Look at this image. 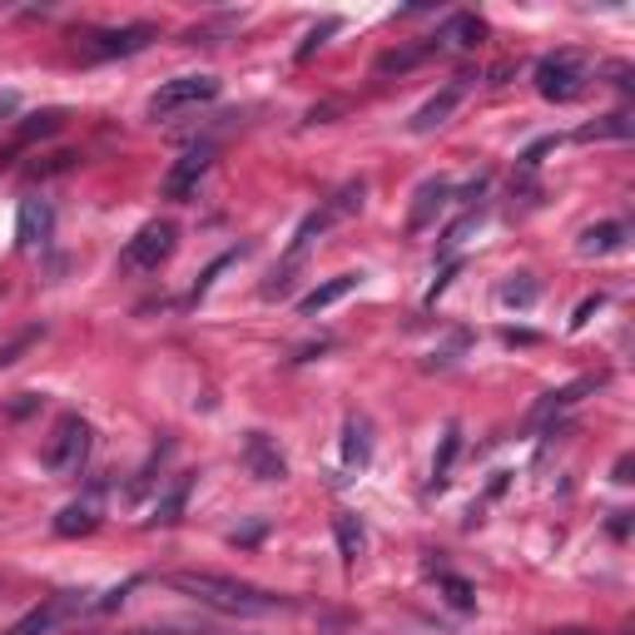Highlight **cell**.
<instances>
[{"instance_id":"obj_1","label":"cell","mask_w":635,"mask_h":635,"mask_svg":"<svg viewBox=\"0 0 635 635\" xmlns=\"http://www.w3.org/2000/svg\"><path fill=\"white\" fill-rule=\"evenodd\" d=\"M164 586H169V591L195 596L199 605L224 611V615H273V611H283V605H289L283 596H269V591H259V586H248V581L219 576V571H169V576H164Z\"/></svg>"},{"instance_id":"obj_2","label":"cell","mask_w":635,"mask_h":635,"mask_svg":"<svg viewBox=\"0 0 635 635\" xmlns=\"http://www.w3.org/2000/svg\"><path fill=\"white\" fill-rule=\"evenodd\" d=\"M586 85H591V66H586L581 55L556 50V55H546V60L537 66V95L551 99V105H571V99H581Z\"/></svg>"},{"instance_id":"obj_3","label":"cell","mask_w":635,"mask_h":635,"mask_svg":"<svg viewBox=\"0 0 635 635\" xmlns=\"http://www.w3.org/2000/svg\"><path fill=\"white\" fill-rule=\"evenodd\" d=\"M90 457V422L80 412H66V418L50 427V442H45V467L55 477H75Z\"/></svg>"},{"instance_id":"obj_4","label":"cell","mask_w":635,"mask_h":635,"mask_svg":"<svg viewBox=\"0 0 635 635\" xmlns=\"http://www.w3.org/2000/svg\"><path fill=\"white\" fill-rule=\"evenodd\" d=\"M174 244H179V224H174V219H150V224L125 244L119 263L130 273H160V263L174 254Z\"/></svg>"},{"instance_id":"obj_5","label":"cell","mask_w":635,"mask_h":635,"mask_svg":"<svg viewBox=\"0 0 635 635\" xmlns=\"http://www.w3.org/2000/svg\"><path fill=\"white\" fill-rule=\"evenodd\" d=\"M209 99H219V80L214 75H174V80H164V85L154 90L150 115L154 119H174V115H184V109L209 105Z\"/></svg>"},{"instance_id":"obj_6","label":"cell","mask_w":635,"mask_h":635,"mask_svg":"<svg viewBox=\"0 0 635 635\" xmlns=\"http://www.w3.org/2000/svg\"><path fill=\"white\" fill-rule=\"evenodd\" d=\"M209 169H214V144H195V150H184L179 160H174V169L164 174V199H174V204L199 199V184L209 179Z\"/></svg>"},{"instance_id":"obj_7","label":"cell","mask_w":635,"mask_h":635,"mask_svg":"<svg viewBox=\"0 0 635 635\" xmlns=\"http://www.w3.org/2000/svg\"><path fill=\"white\" fill-rule=\"evenodd\" d=\"M154 25H119V31H99V35H90V45H85V60H119V55H140L144 45L154 40Z\"/></svg>"},{"instance_id":"obj_8","label":"cell","mask_w":635,"mask_h":635,"mask_svg":"<svg viewBox=\"0 0 635 635\" xmlns=\"http://www.w3.org/2000/svg\"><path fill=\"white\" fill-rule=\"evenodd\" d=\"M75 611H80V596H75V591L50 596V601H40V605H35V611H25L21 621H15L5 635H50L55 625L66 621V615H75Z\"/></svg>"},{"instance_id":"obj_9","label":"cell","mask_w":635,"mask_h":635,"mask_svg":"<svg viewBox=\"0 0 635 635\" xmlns=\"http://www.w3.org/2000/svg\"><path fill=\"white\" fill-rule=\"evenodd\" d=\"M244 462H248V472L259 477V482H283V477H289V462H283V452L273 447L269 432H248V437H244Z\"/></svg>"},{"instance_id":"obj_10","label":"cell","mask_w":635,"mask_h":635,"mask_svg":"<svg viewBox=\"0 0 635 635\" xmlns=\"http://www.w3.org/2000/svg\"><path fill=\"white\" fill-rule=\"evenodd\" d=\"M50 228H55L50 204H45V199H21V214H15V244L35 248V244L50 238Z\"/></svg>"},{"instance_id":"obj_11","label":"cell","mask_w":635,"mask_h":635,"mask_svg":"<svg viewBox=\"0 0 635 635\" xmlns=\"http://www.w3.org/2000/svg\"><path fill=\"white\" fill-rule=\"evenodd\" d=\"M457 99H462V85H447V90H442V95H432L427 105H422L418 115L408 119V130H412V134H432V130H437V125H447V115H452V109H457Z\"/></svg>"},{"instance_id":"obj_12","label":"cell","mask_w":635,"mask_h":635,"mask_svg":"<svg viewBox=\"0 0 635 635\" xmlns=\"http://www.w3.org/2000/svg\"><path fill=\"white\" fill-rule=\"evenodd\" d=\"M357 289V273H338V279H328V283H318L313 293H303L298 298V313L303 318H313V313H324V308H333L338 298H348V293Z\"/></svg>"},{"instance_id":"obj_13","label":"cell","mask_w":635,"mask_h":635,"mask_svg":"<svg viewBox=\"0 0 635 635\" xmlns=\"http://www.w3.org/2000/svg\"><path fill=\"white\" fill-rule=\"evenodd\" d=\"M99 527V496H85V502H70L60 517H55V531L60 537H90Z\"/></svg>"},{"instance_id":"obj_14","label":"cell","mask_w":635,"mask_h":635,"mask_svg":"<svg viewBox=\"0 0 635 635\" xmlns=\"http://www.w3.org/2000/svg\"><path fill=\"white\" fill-rule=\"evenodd\" d=\"M447 199H452V184H447V179H427V184H422V189H418V204H412V219H408L412 234H422V228L432 224V214H437Z\"/></svg>"},{"instance_id":"obj_15","label":"cell","mask_w":635,"mask_h":635,"mask_svg":"<svg viewBox=\"0 0 635 635\" xmlns=\"http://www.w3.org/2000/svg\"><path fill=\"white\" fill-rule=\"evenodd\" d=\"M625 238H631V228H625V224H615V219H611V224L586 228V234H581V244H576V248H581L586 259H601V254H615V248H625Z\"/></svg>"},{"instance_id":"obj_16","label":"cell","mask_w":635,"mask_h":635,"mask_svg":"<svg viewBox=\"0 0 635 635\" xmlns=\"http://www.w3.org/2000/svg\"><path fill=\"white\" fill-rule=\"evenodd\" d=\"M482 35H486V25L477 15H452L447 31L437 35V50H472V45H482Z\"/></svg>"},{"instance_id":"obj_17","label":"cell","mask_w":635,"mask_h":635,"mask_svg":"<svg viewBox=\"0 0 635 635\" xmlns=\"http://www.w3.org/2000/svg\"><path fill=\"white\" fill-rule=\"evenodd\" d=\"M333 537H338V551H343V561H357V556H363L367 531H363V521H357L353 511H338V517H333Z\"/></svg>"},{"instance_id":"obj_18","label":"cell","mask_w":635,"mask_h":635,"mask_svg":"<svg viewBox=\"0 0 635 635\" xmlns=\"http://www.w3.org/2000/svg\"><path fill=\"white\" fill-rule=\"evenodd\" d=\"M189 486H195V477H179V482H174V492H164L160 502H154L150 527H169V521H179V517H184V502H189Z\"/></svg>"},{"instance_id":"obj_19","label":"cell","mask_w":635,"mask_h":635,"mask_svg":"<svg viewBox=\"0 0 635 635\" xmlns=\"http://www.w3.org/2000/svg\"><path fill=\"white\" fill-rule=\"evenodd\" d=\"M367 457H373V437H367V422H348L343 427V462L348 467H367Z\"/></svg>"},{"instance_id":"obj_20","label":"cell","mask_w":635,"mask_h":635,"mask_svg":"<svg viewBox=\"0 0 635 635\" xmlns=\"http://www.w3.org/2000/svg\"><path fill=\"white\" fill-rule=\"evenodd\" d=\"M457 452H462V427H447V437H442V452L432 457V486H442L447 482V472H452V462H457Z\"/></svg>"},{"instance_id":"obj_21","label":"cell","mask_w":635,"mask_h":635,"mask_svg":"<svg viewBox=\"0 0 635 635\" xmlns=\"http://www.w3.org/2000/svg\"><path fill=\"white\" fill-rule=\"evenodd\" d=\"M40 338H45V328H40V324H35V328H25V333H15L11 343L0 348V373H5V367H15V363H21V357L31 353V348L40 343Z\"/></svg>"},{"instance_id":"obj_22","label":"cell","mask_w":635,"mask_h":635,"mask_svg":"<svg viewBox=\"0 0 635 635\" xmlns=\"http://www.w3.org/2000/svg\"><path fill=\"white\" fill-rule=\"evenodd\" d=\"M596 388V377H581V383H571V388H561V392H551L546 402L537 408V418H551V412H561V408H571V402H581V392H591Z\"/></svg>"},{"instance_id":"obj_23","label":"cell","mask_w":635,"mask_h":635,"mask_svg":"<svg viewBox=\"0 0 635 635\" xmlns=\"http://www.w3.org/2000/svg\"><path fill=\"white\" fill-rule=\"evenodd\" d=\"M537 293H541L537 279H531V273H517V279L502 289V303H506V308H531V303H537Z\"/></svg>"},{"instance_id":"obj_24","label":"cell","mask_w":635,"mask_h":635,"mask_svg":"<svg viewBox=\"0 0 635 635\" xmlns=\"http://www.w3.org/2000/svg\"><path fill=\"white\" fill-rule=\"evenodd\" d=\"M422 55H427V50H402V55L392 50V55H383V60H377V70H383V75H392V70H412Z\"/></svg>"},{"instance_id":"obj_25","label":"cell","mask_w":635,"mask_h":635,"mask_svg":"<svg viewBox=\"0 0 635 635\" xmlns=\"http://www.w3.org/2000/svg\"><path fill=\"white\" fill-rule=\"evenodd\" d=\"M333 31H338V21H324V25H318V31H308V40L298 45V60H308V55L318 50V45H324V40H328V35H333Z\"/></svg>"},{"instance_id":"obj_26","label":"cell","mask_w":635,"mask_h":635,"mask_svg":"<svg viewBox=\"0 0 635 635\" xmlns=\"http://www.w3.org/2000/svg\"><path fill=\"white\" fill-rule=\"evenodd\" d=\"M601 134H631V125H625V115H611V125H591V130H581V140H601Z\"/></svg>"},{"instance_id":"obj_27","label":"cell","mask_w":635,"mask_h":635,"mask_svg":"<svg viewBox=\"0 0 635 635\" xmlns=\"http://www.w3.org/2000/svg\"><path fill=\"white\" fill-rule=\"evenodd\" d=\"M457 273H462V263H447V273H442V279H437V283H432V289H427V303H437L442 293H447V283L457 279Z\"/></svg>"},{"instance_id":"obj_28","label":"cell","mask_w":635,"mask_h":635,"mask_svg":"<svg viewBox=\"0 0 635 635\" xmlns=\"http://www.w3.org/2000/svg\"><path fill=\"white\" fill-rule=\"evenodd\" d=\"M447 591H452V605H462V611H467V605H472V586H467V581L447 576Z\"/></svg>"},{"instance_id":"obj_29","label":"cell","mask_w":635,"mask_h":635,"mask_svg":"<svg viewBox=\"0 0 635 635\" xmlns=\"http://www.w3.org/2000/svg\"><path fill=\"white\" fill-rule=\"evenodd\" d=\"M551 150H556V134H551V140H537V144H531V150L521 154V164L531 169V164H541V154H551Z\"/></svg>"},{"instance_id":"obj_30","label":"cell","mask_w":635,"mask_h":635,"mask_svg":"<svg viewBox=\"0 0 635 635\" xmlns=\"http://www.w3.org/2000/svg\"><path fill=\"white\" fill-rule=\"evenodd\" d=\"M596 308H601V293H596V298H586L581 308H576V318H571V328H586V318H591Z\"/></svg>"},{"instance_id":"obj_31","label":"cell","mask_w":635,"mask_h":635,"mask_svg":"<svg viewBox=\"0 0 635 635\" xmlns=\"http://www.w3.org/2000/svg\"><path fill=\"white\" fill-rule=\"evenodd\" d=\"M15 109H21V95L15 90H0V119H11Z\"/></svg>"},{"instance_id":"obj_32","label":"cell","mask_w":635,"mask_h":635,"mask_svg":"<svg viewBox=\"0 0 635 635\" xmlns=\"http://www.w3.org/2000/svg\"><path fill=\"white\" fill-rule=\"evenodd\" d=\"M125 635H195V631H150V625H144V631H125Z\"/></svg>"}]
</instances>
